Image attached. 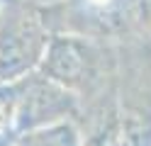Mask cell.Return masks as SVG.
Returning <instances> with one entry per match:
<instances>
[{"instance_id": "1", "label": "cell", "mask_w": 151, "mask_h": 146, "mask_svg": "<svg viewBox=\"0 0 151 146\" xmlns=\"http://www.w3.org/2000/svg\"><path fill=\"white\" fill-rule=\"evenodd\" d=\"M42 12L20 0L0 3V83H15L39 71L51 42Z\"/></svg>"}, {"instance_id": "2", "label": "cell", "mask_w": 151, "mask_h": 146, "mask_svg": "<svg viewBox=\"0 0 151 146\" xmlns=\"http://www.w3.org/2000/svg\"><path fill=\"white\" fill-rule=\"evenodd\" d=\"M12 93V119H15V136L37 127L56 124L71 119L76 112V95L71 88L46 78L42 71L7 83Z\"/></svg>"}, {"instance_id": "3", "label": "cell", "mask_w": 151, "mask_h": 146, "mask_svg": "<svg viewBox=\"0 0 151 146\" xmlns=\"http://www.w3.org/2000/svg\"><path fill=\"white\" fill-rule=\"evenodd\" d=\"M90 61H93L90 49L81 37L54 34L49 46H46V54L42 58L39 71L46 78H51V81L73 90L90 71Z\"/></svg>"}, {"instance_id": "4", "label": "cell", "mask_w": 151, "mask_h": 146, "mask_svg": "<svg viewBox=\"0 0 151 146\" xmlns=\"http://www.w3.org/2000/svg\"><path fill=\"white\" fill-rule=\"evenodd\" d=\"M12 146H86V144H83L78 127L71 119H63L17 134L12 139Z\"/></svg>"}]
</instances>
